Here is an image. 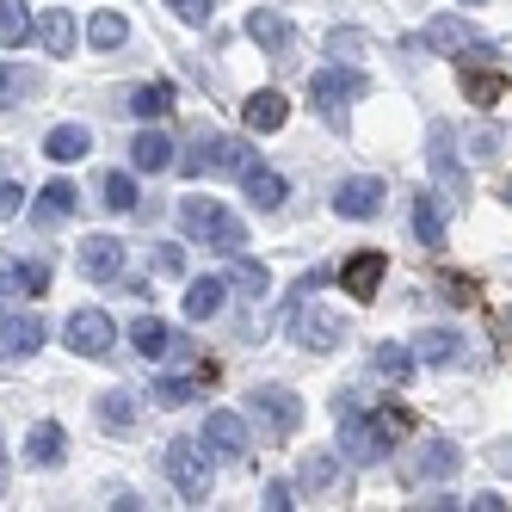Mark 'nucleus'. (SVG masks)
I'll use <instances>...</instances> for the list:
<instances>
[{"instance_id":"f257e3e1","label":"nucleus","mask_w":512,"mask_h":512,"mask_svg":"<svg viewBox=\"0 0 512 512\" xmlns=\"http://www.w3.org/2000/svg\"><path fill=\"white\" fill-rule=\"evenodd\" d=\"M408 426H414V414L395 408V401H389V408H377L371 420H358V414H352V395H340V451H346L352 463H377Z\"/></svg>"},{"instance_id":"f03ea898","label":"nucleus","mask_w":512,"mask_h":512,"mask_svg":"<svg viewBox=\"0 0 512 512\" xmlns=\"http://www.w3.org/2000/svg\"><path fill=\"white\" fill-rule=\"evenodd\" d=\"M179 223H186V235H198L204 247H223V253H241L247 247L241 216L223 210V204H210V198H186V204H179Z\"/></svg>"},{"instance_id":"7ed1b4c3","label":"nucleus","mask_w":512,"mask_h":512,"mask_svg":"<svg viewBox=\"0 0 512 512\" xmlns=\"http://www.w3.org/2000/svg\"><path fill=\"white\" fill-rule=\"evenodd\" d=\"M426 167H432V179H438V198H445V210H463V204H469V173H463V161H457L451 124H432V130H426Z\"/></svg>"},{"instance_id":"20e7f679","label":"nucleus","mask_w":512,"mask_h":512,"mask_svg":"<svg viewBox=\"0 0 512 512\" xmlns=\"http://www.w3.org/2000/svg\"><path fill=\"white\" fill-rule=\"evenodd\" d=\"M309 99L321 105V118L340 130L346 124V105L364 99V75H358V68H315V75H309Z\"/></svg>"},{"instance_id":"39448f33","label":"nucleus","mask_w":512,"mask_h":512,"mask_svg":"<svg viewBox=\"0 0 512 512\" xmlns=\"http://www.w3.org/2000/svg\"><path fill=\"white\" fill-rule=\"evenodd\" d=\"M161 469H167V482L186 494V500H204V488H210V451H204V445H192V438H173V445L161 451Z\"/></svg>"},{"instance_id":"423d86ee","label":"nucleus","mask_w":512,"mask_h":512,"mask_svg":"<svg viewBox=\"0 0 512 512\" xmlns=\"http://www.w3.org/2000/svg\"><path fill=\"white\" fill-rule=\"evenodd\" d=\"M247 167V142L241 136H198L192 155L179 161V173L186 179H204V173H241Z\"/></svg>"},{"instance_id":"0eeeda50","label":"nucleus","mask_w":512,"mask_h":512,"mask_svg":"<svg viewBox=\"0 0 512 512\" xmlns=\"http://www.w3.org/2000/svg\"><path fill=\"white\" fill-rule=\"evenodd\" d=\"M62 340H68V352H81V358H105V352L118 346V327H112V315H105L99 303H87V309L68 315Z\"/></svg>"},{"instance_id":"6e6552de","label":"nucleus","mask_w":512,"mask_h":512,"mask_svg":"<svg viewBox=\"0 0 512 512\" xmlns=\"http://www.w3.org/2000/svg\"><path fill=\"white\" fill-rule=\"evenodd\" d=\"M247 408H253V420H260L272 438H290V432L303 426V401L290 395L284 383H260V389L247 395Z\"/></svg>"},{"instance_id":"1a4fd4ad","label":"nucleus","mask_w":512,"mask_h":512,"mask_svg":"<svg viewBox=\"0 0 512 512\" xmlns=\"http://www.w3.org/2000/svg\"><path fill=\"white\" fill-rule=\"evenodd\" d=\"M198 445L210 451V463H241V457H247V420H241V414H229V408L204 414Z\"/></svg>"},{"instance_id":"9d476101","label":"nucleus","mask_w":512,"mask_h":512,"mask_svg":"<svg viewBox=\"0 0 512 512\" xmlns=\"http://www.w3.org/2000/svg\"><path fill=\"white\" fill-rule=\"evenodd\" d=\"M290 334H297V346H309V352H327V346H340V340H346V321L297 297V315H290Z\"/></svg>"},{"instance_id":"9b49d317","label":"nucleus","mask_w":512,"mask_h":512,"mask_svg":"<svg viewBox=\"0 0 512 512\" xmlns=\"http://www.w3.org/2000/svg\"><path fill=\"white\" fill-rule=\"evenodd\" d=\"M488 56H494L488 44H469V68H463V93H469V105H500V93H506V75H500Z\"/></svg>"},{"instance_id":"f8f14e48","label":"nucleus","mask_w":512,"mask_h":512,"mask_svg":"<svg viewBox=\"0 0 512 512\" xmlns=\"http://www.w3.org/2000/svg\"><path fill=\"white\" fill-rule=\"evenodd\" d=\"M383 272H389V253H377V247L352 253V260L340 266V284H346V297H352V303H371V297H377V284H383Z\"/></svg>"},{"instance_id":"ddd939ff","label":"nucleus","mask_w":512,"mask_h":512,"mask_svg":"<svg viewBox=\"0 0 512 512\" xmlns=\"http://www.w3.org/2000/svg\"><path fill=\"white\" fill-rule=\"evenodd\" d=\"M124 266H130V247L124 241H112V235H87L81 241V272L87 278L112 284V278H124Z\"/></svg>"},{"instance_id":"4468645a","label":"nucleus","mask_w":512,"mask_h":512,"mask_svg":"<svg viewBox=\"0 0 512 512\" xmlns=\"http://www.w3.org/2000/svg\"><path fill=\"white\" fill-rule=\"evenodd\" d=\"M44 346V321L38 315H19V309H0V358H31Z\"/></svg>"},{"instance_id":"2eb2a0df","label":"nucleus","mask_w":512,"mask_h":512,"mask_svg":"<svg viewBox=\"0 0 512 512\" xmlns=\"http://www.w3.org/2000/svg\"><path fill=\"white\" fill-rule=\"evenodd\" d=\"M130 346H136L142 358H186V352H192V340H186V334H173V327L155 321V315H142V321L130 327Z\"/></svg>"},{"instance_id":"dca6fc26","label":"nucleus","mask_w":512,"mask_h":512,"mask_svg":"<svg viewBox=\"0 0 512 512\" xmlns=\"http://www.w3.org/2000/svg\"><path fill=\"white\" fill-rule=\"evenodd\" d=\"M469 44H482V38H475V25L457 19V13H438V19L420 31V50H432V56H463Z\"/></svg>"},{"instance_id":"f3484780","label":"nucleus","mask_w":512,"mask_h":512,"mask_svg":"<svg viewBox=\"0 0 512 512\" xmlns=\"http://www.w3.org/2000/svg\"><path fill=\"white\" fill-rule=\"evenodd\" d=\"M334 210L352 216V223H358V216H377V210H383V179H377V173H352L346 186L334 192Z\"/></svg>"},{"instance_id":"a211bd4d","label":"nucleus","mask_w":512,"mask_h":512,"mask_svg":"<svg viewBox=\"0 0 512 512\" xmlns=\"http://www.w3.org/2000/svg\"><path fill=\"white\" fill-rule=\"evenodd\" d=\"M408 229H414L420 247H445V198H438V192H420L414 210H408Z\"/></svg>"},{"instance_id":"6ab92c4d","label":"nucleus","mask_w":512,"mask_h":512,"mask_svg":"<svg viewBox=\"0 0 512 512\" xmlns=\"http://www.w3.org/2000/svg\"><path fill=\"white\" fill-rule=\"evenodd\" d=\"M457 463H463V451L451 445V438H432V445H420V451H414L408 475H414V482H438V475H451Z\"/></svg>"},{"instance_id":"aec40b11","label":"nucleus","mask_w":512,"mask_h":512,"mask_svg":"<svg viewBox=\"0 0 512 512\" xmlns=\"http://www.w3.org/2000/svg\"><path fill=\"white\" fill-rule=\"evenodd\" d=\"M167 161H173L167 130H142V136L130 142V167H136V173H167Z\"/></svg>"},{"instance_id":"412c9836","label":"nucleus","mask_w":512,"mask_h":512,"mask_svg":"<svg viewBox=\"0 0 512 512\" xmlns=\"http://www.w3.org/2000/svg\"><path fill=\"white\" fill-rule=\"evenodd\" d=\"M241 192H247V204H260V210H278L284 204V179L272 173V167H241Z\"/></svg>"},{"instance_id":"4be33fe9","label":"nucleus","mask_w":512,"mask_h":512,"mask_svg":"<svg viewBox=\"0 0 512 512\" xmlns=\"http://www.w3.org/2000/svg\"><path fill=\"white\" fill-rule=\"evenodd\" d=\"M62 451H68V432H62L56 420L31 426V438H25V457L38 463V469H56V463H62Z\"/></svg>"},{"instance_id":"5701e85b","label":"nucleus","mask_w":512,"mask_h":512,"mask_svg":"<svg viewBox=\"0 0 512 512\" xmlns=\"http://www.w3.org/2000/svg\"><path fill=\"white\" fill-rule=\"evenodd\" d=\"M229 297V278H192L186 284V321H210Z\"/></svg>"},{"instance_id":"b1692460","label":"nucleus","mask_w":512,"mask_h":512,"mask_svg":"<svg viewBox=\"0 0 512 512\" xmlns=\"http://www.w3.org/2000/svg\"><path fill=\"white\" fill-rule=\"evenodd\" d=\"M241 118H247V130H284V118H290V105H284V93H253L247 105H241Z\"/></svg>"},{"instance_id":"393cba45","label":"nucleus","mask_w":512,"mask_h":512,"mask_svg":"<svg viewBox=\"0 0 512 512\" xmlns=\"http://www.w3.org/2000/svg\"><path fill=\"white\" fill-rule=\"evenodd\" d=\"M247 38H253V44H266L272 56H284V50H290V25H284L272 7H253V13H247Z\"/></svg>"},{"instance_id":"a878e982","label":"nucleus","mask_w":512,"mask_h":512,"mask_svg":"<svg viewBox=\"0 0 512 512\" xmlns=\"http://www.w3.org/2000/svg\"><path fill=\"white\" fill-rule=\"evenodd\" d=\"M50 284V272L38 260H0V290H19V297H38Z\"/></svg>"},{"instance_id":"bb28decb","label":"nucleus","mask_w":512,"mask_h":512,"mask_svg":"<svg viewBox=\"0 0 512 512\" xmlns=\"http://www.w3.org/2000/svg\"><path fill=\"white\" fill-rule=\"evenodd\" d=\"M38 38H44L50 56H68V50H75V38H81V31H75V13H68V7H50L44 25H38Z\"/></svg>"},{"instance_id":"cd10ccee","label":"nucleus","mask_w":512,"mask_h":512,"mask_svg":"<svg viewBox=\"0 0 512 512\" xmlns=\"http://www.w3.org/2000/svg\"><path fill=\"white\" fill-rule=\"evenodd\" d=\"M87 149H93L87 124H56V130H50V142H44V155H50V161H81Z\"/></svg>"},{"instance_id":"c85d7f7f","label":"nucleus","mask_w":512,"mask_h":512,"mask_svg":"<svg viewBox=\"0 0 512 512\" xmlns=\"http://www.w3.org/2000/svg\"><path fill=\"white\" fill-rule=\"evenodd\" d=\"M463 352V340L451 334V327H426V334H414V358H426V364H451Z\"/></svg>"},{"instance_id":"c756f323","label":"nucleus","mask_w":512,"mask_h":512,"mask_svg":"<svg viewBox=\"0 0 512 512\" xmlns=\"http://www.w3.org/2000/svg\"><path fill=\"white\" fill-rule=\"evenodd\" d=\"M81 210V192L68 186V179H56V186H44L38 198V223H62V216H75Z\"/></svg>"},{"instance_id":"7c9ffc66","label":"nucleus","mask_w":512,"mask_h":512,"mask_svg":"<svg viewBox=\"0 0 512 512\" xmlns=\"http://www.w3.org/2000/svg\"><path fill=\"white\" fill-rule=\"evenodd\" d=\"M130 112H136V118H167V112H173V87H167V81H142V87L130 93Z\"/></svg>"},{"instance_id":"2f4dec72","label":"nucleus","mask_w":512,"mask_h":512,"mask_svg":"<svg viewBox=\"0 0 512 512\" xmlns=\"http://www.w3.org/2000/svg\"><path fill=\"white\" fill-rule=\"evenodd\" d=\"M25 38H31V7L25 0H0V44L19 50Z\"/></svg>"},{"instance_id":"473e14b6","label":"nucleus","mask_w":512,"mask_h":512,"mask_svg":"<svg viewBox=\"0 0 512 512\" xmlns=\"http://www.w3.org/2000/svg\"><path fill=\"white\" fill-rule=\"evenodd\" d=\"M93 414H99V426H112V432H124V426L136 420V401H130V389H105Z\"/></svg>"},{"instance_id":"72a5a7b5","label":"nucleus","mask_w":512,"mask_h":512,"mask_svg":"<svg viewBox=\"0 0 512 512\" xmlns=\"http://www.w3.org/2000/svg\"><path fill=\"white\" fill-rule=\"evenodd\" d=\"M377 377H389V383H408L414 377V346H377Z\"/></svg>"},{"instance_id":"f704fd0d","label":"nucleus","mask_w":512,"mask_h":512,"mask_svg":"<svg viewBox=\"0 0 512 512\" xmlns=\"http://www.w3.org/2000/svg\"><path fill=\"white\" fill-rule=\"evenodd\" d=\"M303 488H309V494H327V488H340V463L327 457V451L303 457Z\"/></svg>"},{"instance_id":"c9c22d12","label":"nucleus","mask_w":512,"mask_h":512,"mask_svg":"<svg viewBox=\"0 0 512 512\" xmlns=\"http://www.w3.org/2000/svg\"><path fill=\"white\" fill-rule=\"evenodd\" d=\"M87 38H93L99 50H118V44L130 38V25H124V13H93V25H87Z\"/></svg>"},{"instance_id":"e433bc0d","label":"nucleus","mask_w":512,"mask_h":512,"mask_svg":"<svg viewBox=\"0 0 512 512\" xmlns=\"http://www.w3.org/2000/svg\"><path fill=\"white\" fill-rule=\"evenodd\" d=\"M155 401H161V408H186V401H198V377H161Z\"/></svg>"},{"instance_id":"4c0bfd02","label":"nucleus","mask_w":512,"mask_h":512,"mask_svg":"<svg viewBox=\"0 0 512 512\" xmlns=\"http://www.w3.org/2000/svg\"><path fill=\"white\" fill-rule=\"evenodd\" d=\"M105 210H136V179L130 173H105Z\"/></svg>"},{"instance_id":"58836bf2","label":"nucleus","mask_w":512,"mask_h":512,"mask_svg":"<svg viewBox=\"0 0 512 512\" xmlns=\"http://www.w3.org/2000/svg\"><path fill=\"white\" fill-rule=\"evenodd\" d=\"M229 284L253 290V297H266V266H253V260H235V266H229Z\"/></svg>"},{"instance_id":"ea45409f","label":"nucleus","mask_w":512,"mask_h":512,"mask_svg":"<svg viewBox=\"0 0 512 512\" xmlns=\"http://www.w3.org/2000/svg\"><path fill=\"white\" fill-rule=\"evenodd\" d=\"M19 93H31V75H25V68H13V62H0V105H13Z\"/></svg>"},{"instance_id":"a19ab883","label":"nucleus","mask_w":512,"mask_h":512,"mask_svg":"<svg viewBox=\"0 0 512 512\" xmlns=\"http://www.w3.org/2000/svg\"><path fill=\"white\" fill-rule=\"evenodd\" d=\"M155 272H161V278H179V272H186V253H179L173 241H161V247H155Z\"/></svg>"},{"instance_id":"79ce46f5","label":"nucleus","mask_w":512,"mask_h":512,"mask_svg":"<svg viewBox=\"0 0 512 512\" xmlns=\"http://www.w3.org/2000/svg\"><path fill=\"white\" fill-rule=\"evenodd\" d=\"M167 7L186 19V25H210V0H167Z\"/></svg>"},{"instance_id":"37998d69","label":"nucleus","mask_w":512,"mask_h":512,"mask_svg":"<svg viewBox=\"0 0 512 512\" xmlns=\"http://www.w3.org/2000/svg\"><path fill=\"white\" fill-rule=\"evenodd\" d=\"M25 204V186H13V179H0V216H19Z\"/></svg>"},{"instance_id":"c03bdc74","label":"nucleus","mask_w":512,"mask_h":512,"mask_svg":"<svg viewBox=\"0 0 512 512\" xmlns=\"http://www.w3.org/2000/svg\"><path fill=\"white\" fill-rule=\"evenodd\" d=\"M266 506H272V512H290L297 500H290V488H284V482H266Z\"/></svg>"},{"instance_id":"a18cd8bd","label":"nucleus","mask_w":512,"mask_h":512,"mask_svg":"<svg viewBox=\"0 0 512 512\" xmlns=\"http://www.w3.org/2000/svg\"><path fill=\"white\" fill-rule=\"evenodd\" d=\"M469 149H475V155H482V161H488V155L500 149V130H482V136H475V142H469Z\"/></svg>"},{"instance_id":"49530a36","label":"nucleus","mask_w":512,"mask_h":512,"mask_svg":"<svg viewBox=\"0 0 512 512\" xmlns=\"http://www.w3.org/2000/svg\"><path fill=\"white\" fill-rule=\"evenodd\" d=\"M494 463H500V469L512 475V445H500V457H494Z\"/></svg>"},{"instance_id":"de8ad7c7","label":"nucleus","mask_w":512,"mask_h":512,"mask_svg":"<svg viewBox=\"0 0 512 512\" xmlns=\"http://www.w3.org/2000/svg\"><path fill=\"white\" fill-rule=\"evenodd\" d=\"M0 469H7V438H0Z\"/></svg>"},{"instance_id":"09e8293b","label":"nucleus","mask_w":512,"mask_h":512,"mask_svg":"<svg viewBox=\"0 0 512 512\" xmlns=\"http://www.w3.org/2000/svg\"><path fill=\"white\" fill-rule=\"evenodd\" d=\"M506 204H512V186H506Z\"/></svg>"},{"instance_id":"8fccbe9b","label":"nucleus","mask_w":512,"mask_h":512,"mask_svg":"<svg viewBox=\"0 0 512 512\" xmlns=\"http://www.w3.org/2000/svg\"><path fill=\"white\" fill-rule=\"evenodd\" d=\"M469 7H482V0H469Z\"/></svg>"}]
</instances>
